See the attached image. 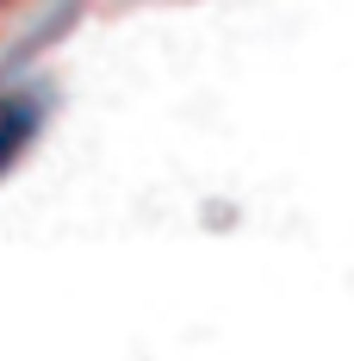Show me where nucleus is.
I'll use <instances>...</instances> for the list:
<instances>
[{
    "instance_id": "nucleus-1",
    "label": "nucleus",
    "mask_w": 354,
    "mask_h": 361,
    "mask_svg": "<svg viewBox=\"0 0 354 361\" xmlns=\"http://www.w3.org/2000/svg\"><path fill=\"white\" fill-rule=\"evenodd\" d=\"M37 125H44V106L37 100H25V94L19 100H0V175L25 156V144L37 137Z\"/></svg>"
}]
</instances>
